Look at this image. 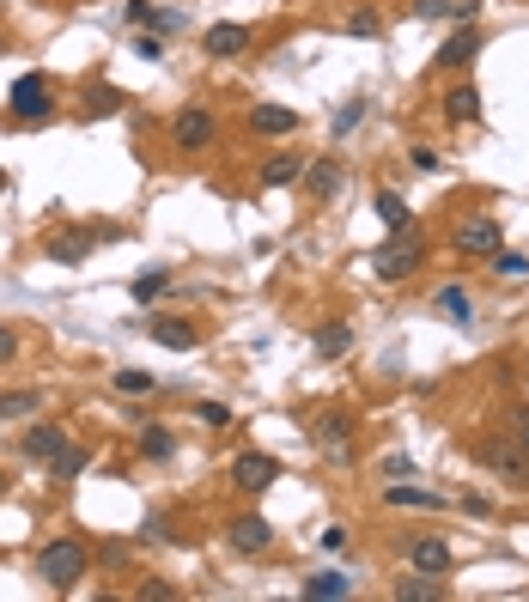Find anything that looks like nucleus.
<instances>
[{"instance_id": "1", "label": "nucleus", "mask_w": 529, "mask_h": 602, "mask_svg": "<svg viewBox=\"0 0 529 602\" xmlns=\"http://www.w3.org/2000/svg\"><path fill=\"white\" fill-rule=\"evenodd\" d=\"M86 566H92V554H86V542H73V536H55V542H43V554H37V578L49 584V590H73L86 578Z\"/></svg>"}, {"instance_id": "2", "label": "nucleus", "mask_w": 529, "mask_h": 602, "mask_svg": "<svg viewBox=\"0 0 529 602\" xmlns=\"http://www.w3.org/2000/svg\"><path fill=\"white\" fill-rule=\"evenodd\" d=\"M420 262H426V244L414 238V225H402V232L384 238V244H377V256H371V268H377V280H384V286L420 274Z\"/></svg>"}, {"instance_id": "3", "label": "nucleus", "mask_w": 529, "mask_h": 602, "mask_svg": "<svg viewBox=\"0 0 529 602\" xmlns=\"http://www.w3.org/2000/svg\"><path fill=\"white\" fill-rule=\"evenodd\" d=\"M7 116L25 122V128L55 116V86H49V73H19L13 92H7Z\"/></svg>"}, {"instance_id": "4", "label": "nucleus", "mask_w": 529, "mask_h": 602, "mask_svg": "<svg viewBox=\"0 0 529 602\" xmlns=\"http://www.w3.org/2000/svg\"><path fill=\"white\" fill-rule=\"evenodd\" d=\"M171 140L183 146V153H201V146H213V140H219V122H213V110H201V104L177 110V116H171Z\"/></svg>"}, {"instance_id": "5", "label": "nucleus", "mask_w": 529, "mask_h": 602, "mask_svg": "<svg viewBox=\"0 0 529 602\" xmlns=\"http://www.w3.org/2000/svg\"><path fill=\"white\" fill-rule=\"evenodd\" d=\"M311 438H317V450L323 457H335V463H347L353 457V414H317V426H311Z\"/></svg>"}, {"instance_id": "6", "label": "nucleus", "mask_w": 529, "mask_h": 602, "mask_svg": "<svg viewBox=\"0 0 529 602\" xmlns=\"http://www.w3.org/2000/svg\"><path fill=\"white\" fill-rule=\"evenodd\" d=\"M232 481H238L244 493H268V487L280 481V463L268 457V450H238V457H232Z\"/></svg>"}, {"instance_id": "7", "label": "nucleus", "mask_w": 529, "mask_h": 602, "mask_svg": "<svg viewBox=\"0 0 529 602\" xmlns=\"http://www.w3.org/2000/svg\"><path fill=\"white\" fill-rule=\"evenodd\" d=\"M225 542H232L238 554H262V548L274 542V530H268V517L244 511V517H232V523H225Z\"/></svg>"}, {"instance_id": "8", "label": "nucleus", "mask_w": 529, "mask_h": 602, "mask_svg": "<svg viewBox=\"0 0 529 602\" xmlns=\"http://www.w3.org/2000/svg\"><path fill=\"white\" fill-rule=\"evenodd\" d=\"M450 244L463 256H499V225L493 219H463L457 232H450Z\"/></svg>"}, {"instance_id": "9", "label": "nucleus", "mask_w": 529, "mask_h": 602, "mask_svg": "<svg viewBox=\"0 0 529 602\" xmlns=\"http://www.w3.org/2000/svg\"><path fill=\"white\" fill-rule=\"evenodd\" d=\"M481 43H487V37H481L475 25H463L457 37H450V43H444V49L432 55V67H438V73H450V67H469V61L481 55Z\"/></svg>"}, {"instance_id": "10", "label": "nucleus", "mask_w": 529, "mask_h": 602, "mask_svg": "<svg viewBox=\"0 0 529 602\" xmlns=\"http://www.w3.org/2000/svg\"><path fill=\"white\" fill-rule=\"evenodd\" d=\"M444 122H457V128L481 122V86H475V80H463V86L444 92Z\"/></svg>"}, {"instance_id": "11", "label": "nucleus", "mask_w": 529, "mask_h": 602, "mask_svg": "<svg viewBox=\"0 0 529 602\" xmlns=\"http://www.w3.org/2000/svg\"><path fill=\"white\" fill-rule=\"evenodd\" d=\"M384 505H396V511H444L450 499H444L438 487H408V481H396V487H384Z\"/></svg>"}, {"instance_id": "12", "label": "nucleus", "mask_w": 529, "mask_h": 602, "mask_svg": "<svg viewBox=\"0 0 529 602\" xmlns=\"http://www.w3.org/2000/svg\"><path fill=\"white\" fill-rule=\"evenodd\" d=\"M475 457H481V463H493V469H499L505 481H517V487L529 481V457H517V450H505V444H493V438H481V444H475Z\"/></svg>"}, {"instance_id": "13", "label": "nucleus", "mask_w": 529, "mask_h": 602, "mask_svg": "<svg viewBox=\"0 0 529 602\" xmlns=\"http://www.w3.org/2000/svg\"><path fill=\"white\" fill-rule=\"evenodd\" d=\"M19 450H25L31 463H55L61 450H67V432H61V426H31V432L19 438Z\"/></svg>"}, {"instance_id": "14", "label": "nucleus", "mask_w": 529, "mask_h": 602, "mask_svg": "<svg viewBox=\"0 0 529 602\" xmlns=\"http://www.w3.org/2000/svg\"><path fill=\"white\" fill-rule=\"evenodd\" d=\"M250 134L286 140V134H298V110H286V104H256V110H250Z\"/></svg>"}, {"instance_id": "15", "label": "nucleus", "mask_w": 529, "mask_h": 602, "mask_svg": "<svg viewBox=\"0 0 529 602\" xmlns=\"http://www.w3.org/2000/svg\"><path fill=\"white\" fill-rule=\"evenodd\" d=\"M153 341L171 347V353H195V347H201L195 323H183V317H153Z\"/></svg>"}, {"instance_id": "16", "label": "nucleus", "mask_w": 529, "mask_h": 602, "mask_svg": "<svg viewBox=\"0 0 529 602\" xmlns=\"http://www.w3.org/2000/svg\"><path fill=\"white\" fill-rule=\"evenodd\" d=\"M341 596H353L347 572H311L305 578V602H341Z\"/></svg>"}, {"instance_id": "17", "label": "nucleus", "mask_w": 529, "mask_h": 602, "mask_svg": "<svg viewBox=\"0 0 529 602\" xmlns=\"http://www.w3.org/2000/svg\"><path fill=\"white\" fill-rule=\"evenodd\" d=\"M298 177H305V159H298V153H274L262 165V189H292Z\"/></svg>"}, {"instance_id": "18", "label": "nucleus", "mask_w": 529, "mask_h": 602, "mask_svg": "<svg viewBox=\"0 0 529 602\" xmlns=\"http://www.w3.org/2000/svg\"><path fill=\"white\" fill-rule=\"evenodd\" d=\"M408 560H414V572H438V578L450 572V548H444L438 536H420V542L408 548Z\"/></svg>"}, {"instance_id": "19", "label": "nucleus", "mask_w": 529, "mask_h": 602, "mask_svg": "<svg viewBox=\"0 0 529 602\" xmlns=\"http://www.w3.org/2000/svg\"><path fill=\"white\" fill-rule=\"evenodd\" d=\"M256 37H250V25H213L207 31V55H244Z\"/></svg>"}, {"instance_id": "20", "label": "nucleus", "mask_w": 529, "mask_h": 602, "mask_svg": "<svg viewBox=\"0 0 529 602\" xmlns=\"http://www.w3.org/2000/svg\"><path fill=\"white\" fill-rule=\"evenodd\" d=\"M371 207H377V219H384L390 232H402V225H414V213H408V201H402L396 189H377V195H371Z\"/></svg>"}, {"instance_id": "21", "label": "nucleus", "mask_w": 529, "mask_h": 602, "mask_svg": "<svg viewBox=\"0 0 529 602\" xmlns=\"http://www.w3.org/2000/svg\"><path fill=\"white\" fill-rule=\"evenodd\" d=\"M116 110H122V92H116V86H92V92L80 98V116H86V122H104V116H116Z\"/></svg>"}, {"instance_id": "22", "label": "nucleus", "mask_w": 529, "mask_h": 602, "mask_svg": "<svg viewBox=\"0 0 529 602\" xmlns=\"http://www.w3.org/2000/svg\"><path fill=\"white\" fill-rule=\"evenodd\" d=\"M438 596H444L438 572H414V578H402V584H396V602H438Z\"/></svg>"}, {"instance_id": "23", "label": "nucleus", "mask_w": 529, "mask_h": 602, "mask_svg": "<svg viewBox=\"0 0 529 602\" xmlns=\"http://www.w3.org/2000/svg\"><path fill=\"white\" fill-rule=\"evenodd\" d=\"M165 292H171V274H165V268H153V274H134V286H128V298H134V305H159Z\"/></svg>"}, {"instance_id": "24", "label": "nucleus", "mask_w": 529, "mask_h": 602, "mask_svg": "<svg viewBox=\"0 0 529 602\" xmlns=\"http://www.w3.org/2000/svg\"><path fill=\"white\" fill-rule=\"evenodd\" d=\"M305 189H311L317 201H329V195L341 189V165H335V159H317V165L305 171Z\"/></svg>"}, {"instance_id": "25", "label": "nucleus", "mask_w": 529, "mask_h": 602, "mask_svg": "<svg viewBox=\"0 0 529 602\" xmlns=\"http://www.w3.org/2000/svg\"><path fill=\"white\" fill-rule=\"evenodd\" d=\"M317 353H323V359H347V353H353V329H347V323H323V329H317Z\"/></svg>"}, {"instance_id": "26", "label": "nucleus", "mask_w": 529, "mask_h": 602, "mask_svg": "<svg viewBox=\"0 0 529 602\" xmlns=\"http://www.w3.org/2000/svg\"><path fill=\"white\" fill-rule=\"evenodd\" d=\"M171 450H177L171 426H140V457H153V463H171Z\"/></svg>"}, {"instance_id": "27", "label": "nucleus", "mask_w": 529, "mask_h": 602, "mask_svg": "<svg viewBox=\"0 0 529 602\" xmlns=\"http://www.w3.org/2000/svg\"><path fill=\"white\" fill-rule=\"evenodd\" d=\"M92 244H104V238H92V232H61V238L49 244V256H55V262H80Z\"/></svg>"}, {"instance_id": "28", "label": "nucleus", "mask_w": 529, "mask_h": 602, "mask_svg": "<svg viewBox=\"0 0 529 602\" xmlns=\"http://www.w3.org/2000/svg\"><path fill=\"white\" fill-rule=\"evenodd\" d=\"M153 390H159L153 371H140V365H122L116 371V396H153Z\"/></svg>"}, {"instance_id": "29", "label": "nucleus", "mask_w": 529, "mask_h": 602, "mask_svg": "<svg viewBox=\"0 0 529 602\" xmlns=\"http://www.w3.org/2000/svg\"><path fill=\"white\" fill-rule=\"evenodd\" d=\"M43 408V390H13V396H0V420H25Z\"/></svg>"}, {"instance_id": "30", "label": "nucleus", "mask_w": 529, "mask_h": 602, "mask_svg": "<svg viewBox=\"0 0 529 602\" xmlns=\"http://www.w3.org/2000/svg\"><path fill=\"white\" fill-rule=\"evenodd\" d=\"M438 311H444L450 323H469V317H475V305H469L463 286H444V292H438Z\"/></svg>"}, {"instance_id": "31", "label": "nucleus", "mask_w": 529, "mask_h": 602, "mask_svg": "<svg viewBox=\"0 0 529 602\" xmlns=\"http://www.w3.org/2000/svg\"><path fill=\"white\" fill-rule=\"evenodd\" d=\"M80 469H86V450H73V444H67L61 457L49 463V475H55V481H73V475H80Z\"/></svg>"}, {"instance_id": "32", "label": "nucleus", "mask_w": 529, "mask_h": 602, "mask_svg": "<svg viewBox=\"0 0 529 602\" xmlns=\"http://www.w3.org/2000/svg\"><path fill=\"white\" fill-rule=\"evenodd\" d=\"M359 116H365V98H347V110L335 116V140H347V134L359 128Z\"/></svg>"}, {"instance_id": "33", "label": "nucleus", "mask_w": 529, "mask_h": 602, "mask_svg": "<svg viewBox=\"0 0 529 602\" xmlns=\"http://www.w3.org/2000/svg\"><path fill=\"white\" fill-rule=\"evenodd\" d=\"M134 55H140V61H159V55H165V37H159V31H140V37H134Z\"/></svg>"}, {"instance_id": "34", "label": "nucleus", "mask_w": 529, "mask_h": 602, "mask_svg": "<svg viewBox=\"0 0 529 602\" xmlns=\"http://www.w3.org/2000/svg\"><path fill=\"white\" fill-rule=\"evenodd\" d=\"M122 19H128V25H153V19H159V7H153V0H128Z\"/></svg>"}, {"instance_id": "35", "label": "nucleus", "mask_w": 529, "mask_h": 602, "mask_svg": "<svg viewBox=\"0 0 529 602\" xmlns=\"http://www.w3.org/2000/svg\"><path fill=\"white\" fill-rule=\"evenodd\" d=\"M414 13L420 19H450V13H457V0H414Z\"/></svg>"}, {"instance_id": "36", "label": "nucleus", "mask_w": 529, "mask_h": 602, "mask_svg": "<svg viewBox=\"0 0 529 602\" xmlns=\"http://www.w3.org/2000/svg\"><path fill=\"white\" fill-rule=\"evenodd\" d=\"M377 25H384V19H377V13H371V7H365V13H353V19H347V31H353V37H377Z\"/></svg>"}, {"instance_id": "37", "label": "nucleus", "mask_w": 529, "mask_h": 602, "mask_svg": "<svg viewBox=\"0 0 529 602\" xmlns=\"http://www.w3.org/2000/svg\"><path fill=\"white\" fill-rule=\"evenodd\" d=\"M201 420L207 426H232V408H225V402H201Z\"/></svg>"}, {"instance_id": "38", "label": "nucleus", "mask_w": 529, "mask_h": 602, "mask_svg": "<svg viewBox=\"0 0 529 602\" xmlns=\"http://www.w3.org/2000/svg\"><path fill=\"white\" fill-rule=\"evenodd\" d=\"M317 542H323V554H341V548H347V530H341V523H329Z\"/></svg>"}, {"instance_id": "39", "label": "nucleus", "mask_w": 529, "mask_h": 602, "mask_svg": "<svg viewBox=\"0 0 529 602\" xmlns=\"http://www.w3.org/2000/svg\"><path fill=\"white\" fill-rule=\"evenodd\" d=\"M511 444L529 457V414H511Z\"/></svg>"}, {"instance_id": "40", "label": "nucleus", "mask_w": 529, "mask_h": 602, "mask_svg": "<svg viewBox=\"0 0 529 602\" xmlns=\"http://www.w3.org/2000/svg\"><path fill=\"white\" fill-rule=\"evenodd\" d=\"M13 359H19V335L0 323V365H13Z\"/></svg>"}, {"instance_id": "41", "label": "nucleus", "mask_w": 529, "mask_h": 602, "mask_svg": "<svg viewBox=\"0 0 529 602\" xmlns=\"http://www.w3.org/2000/svg\"><path fill=\"white\" fill-rule=\"evenodd\" d=\"M183 25H189V19H183V13H159V19H153V31H159V37H177V31H183Z\"/></svg>"}, {"instance_id": "42", "label": "nucleus", "mask_w": 529, "mask_h": 602, "mask_svg": "<svg viewBox=\"0 0 529 602\" xmlns=\"http://www.w3.org/2000/svg\"><path fill=\"white\" fill-rule=\"evenodd\" d=\"M408 159H414V171H438V153H432V146H414Z\"/></svg>"}, {"instance_id": "43", "label": "nucleus", "mask_w": 529, "mask_h": 602, "mask_svg": "<svg viewBox=\"0 0 529 602\" xmlns=\"http://www.w3.org/2000/svg\"><path fill=\"white\" fill-rule=\"evenodd\" d=\"M450 19H463V25H475V19H481V0H457V13H450Z\"/></svg>"}, {"instance_id": "44", "label": "nucleus", "mask_w": 529, "mask_h": 602, "mask_svg": "<svg viewBox=\"0 0 529 602\" xmlns=\"http://www.w3.org/2000/svg\"><path fill=\"white\" fill-rule=\"evenodd\" d=\"M140 596H146V602H171L177 590H171V584H140Z\"/></svg>"}, {"instance_id": "45", "label": "nucleus", "mask_w": 529, "mask_h": 602, "mask_svg": "<svg viewBox=\"0 0 529 602\" xmlns=\"http://www.w3.org/2000/svg\"><path fill=\"white\" fill-rule=\"evenodd\" d=\"M499 274H529V256H499Z\"/></svg>"}, {"instance_id": "46", "label": "nucleus", "mask_w": 529, "mask_h": 602, "mask_svg": "<svg viewBox=\"0 0 529 602\" xmlns=\"http://www.w3.org/2000/svg\"><path fill=\"white\" fill-rule=\"evenodd\" d=\"M384 475H396V481H402V475H414V463H408V457H384Z\"/></svg>"}, {"instance_id": "47", "label": "nucleus", "mask_w": 529, "mask_h": 602, "mask_svg": "<svg viewBox=\"0 0 529 602\" xmlns=\"http://www.w3.org/2000/svg\"><path fill=\"white\" fill-rule=\"evenodd\" d=\"M0 195H7V177H0Z\"/></svg>"}, {"instance_id": "48", "label": "nucleus", "mask_w": 529, "mask_h": 602, "mask_svg": "<svg viewBox=\"0 0 529 602\" xmlns=\"http://www.w3.org/2000/svg\"><path fill=\"white\" fill-rule=\"evenodd\" d=\"M0 55H7V37H0Z\"/></svg>"}]
</instances>
